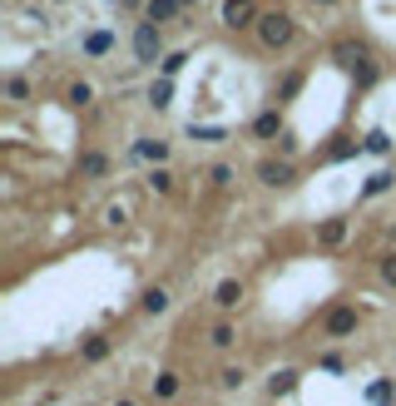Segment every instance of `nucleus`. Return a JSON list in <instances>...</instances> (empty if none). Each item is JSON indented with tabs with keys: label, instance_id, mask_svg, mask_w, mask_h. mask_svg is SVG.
<instances>
[{
	"label": "nucleus",
	"instance_id": "obj_1",
	"mask_svg": "<svg viewBox=\"0 0 396 406\" xmlns=\"http://www.w3.org/2000/svg\"><path fill=\"white\" fill-rule=\"evenodd\" d=\"M253 30H258V40H263L268 50H283V45H293L297 20L288 15V10H268V15H263V20H258Z\"/></svg>",
	"mask_w": 396,
	"mask_h": 406
},
{
	"label": "nucleus",
	"instance_id": "obj_2",
	"mask_svg": "<svg viewBox=\"0 0 396 406\" xmlns=\"http://www.w3.org/2000/svg\"><path fill=\"white\" fill-rule=\"evenodd\" d=\"M129 45H134V60H139V65H159V60H164V30H159V25H149V20H139V25H134Z\"/></svg>",
	"mask_w": 396,
	"mask_h": 406
},
{
	"label": "nucleus",
	"instance_id": "obj_3",
	"mask_svg": "<svg viewBox=\"0 0 396 406\" xmlns=\"http://www.w3.org/2000/svg\"><path fill=\"white\" fill-rule=\"evenodd\" d=\"M258 184H263V189H293L297 174H293L288 159H263V164H258Z\"/></svg>",
	"mask_w": 396,
	"mask_h": 406
},
{
	"label": "nucleus",
	"instance_id": "obj_4",
	"mask_svg": "<svg viewBox=\"0 0 396 406\" xmlns=\"http://www.w3.org/2000/svg\"><path fill=\"white\" fill-rule=\"evenodd\" d=\"M357 322H362V317H357V307L337 303L327 317H322V337H352V332H357Z\"/></svg>",
	"mask_w": 396,
	"mask_h": 406
},
{
	"label": "nucleus",
	"instance_id": "obj_5",
	"mask_svg": "<svg viewBox=\"0 0 396 406\" xmlns=\"http://www.w3.org/2000/svg\"><path fill=\"white\" fill-rule=\"evenodd\" d=\"M263 15H258V5L253 0H223V25L228 30H248V25H258Z\"/></svg>",
	"mask_w": 396,
	"mask_h": 406
},
{
	"label": "nucleus",
	"instance_id": "obj_6",
	"mask_svg": "<svg viewBox=\"0 0 396 406\" xmlns=\"http://www.w3.org/2000/svg\"><path fill=\"white\" fill-rule=\"evenodd\" d=\"M332 60H337L342 70H362V65L372 60V50H367L362 40H337V45H332Z\"/></svg>",
	"mask_w": 396,
	"mask_h": 406
},
{
	"label": "nucleus",
	"instance_id": "obj_7",
	"mask_svg": "<svg viewBox=\"0 0 396 406\" xmlns=\"http://www.w3.org/2000/svg\"><path fill=\"white\" fill-rule=\"evenodd\" d=\"M347 233H352V223H347L342 213H332V218H322V223H317V243H322V248H342V243H347Z\"/></svg>",
	"mask_w": 396,
	"mask_h": 406
},
{
	"label": "nucleus",
	"instance_id": "obj_8",
	"mask_svg": "<svg viewBox=\"0 0 396 406\" xmlns=\"http://www.w3.org/2000/svg\"><path fill=\"white\" fill-rule=\"evenodd\" d=\"M238 303H243V283H238V278H223V283L213 288V307H218V312H233Z\"/></svg>",
	"mask_w": 396,
	"mask_h": 406
},
{
	"label": "nucleus",
	"instance_id": "obj_9",
	"mask_svg": "<svg viewBox=\"0 0 396 406\" xmlns=\"http://www.w3.org/2000/svg\"><path fill=\"white\" fill-rule=\"evenodd\" d=\"M75 169H80L85 179H104V174H109V154H99V149H80Z\"/></svg>",
	"mask_w": 396,
	"mask_h": 406
},
{
	"label": "nucleus",
	"instance_id": "obj_10",
	"mask_svg": "<svg viewBox=\"0 0 396 406\" xmlns=\"http://www.w3.org/2000/svg\"><path fill=\"white\" fill-rule=\"evenodd\" d=\"M253 134L258 139H283L288 129H283V109H263L258 119H253Z\"/></svg>",
	"mask_w": 396,
	"mask_h": 406
},
{
	"label": "nucleus",
	"instance_id": "obj_11",
	"mask_svg": "<svg viewBox=\"0 0 396 406\" xmlns=\"http://www.w3.org/2000/svg\"><path fill=\"white\" fill-rule=\"evenodd\" d=\"M134 159H149L154 169H164V159H169V144H164V139H134Z\"/></svg>",
	"mask_w": 396,
	"mask_h": 406
},
{
	"label": "nucleus",
	"instance_id": "obj_12",
	"mask_svg": "<svg viewBox=\"0 0 396 406\" xmlns=\"http://www.w3.org/2000/svg\"><path fill=\"white\" fill-rule=\"evenodd\" d=\"M179 10H184V5H179V0H149V5H144V20H149V25H159V30H164V25H169V20H174V15H179Z\"/></svg>",
	"mask_w": 396,
	"mask_h": 406
},
{
	"label": "nucleus",
	"instance_id": "obj_13",
	"mask_svg": "<svg viewBox=\"0 0 396 406\" xmlns=\"http://www.w3.org/2000/svg\"><path fill=\"white\" fill-rule=\"evenodd\" d=\"M109 347H114V342H109L104 332H90V337L80 342V362H104V357H109Z\"/></svg>",
	"mask_w": 396,
	"mask_h": 406
},
{
	"label": "nucleus",
	"instance_id": "obj_14",
	"mask_svg": "<svg viewBox=\"0 0 396 406\" xmlns=\"http://www.w3.org/2000/svg\"><path fill=\"white\" fill-rule=\"evenodd\" d=\"M80 45H85V55H90V60H99V55H109V50H114V35H109V30H90Z\"/></svg>",
	"mask_w": 396,
	"mask_h": 406
},
{
	"label": "nucleus",
	"instance_id": "obj_15",
	"mask_svg": "<svg viewBox=\"0 0 396 406\" xmlns=\"http://www.w3.org/2000/svg\"><path fill=\"white\" fill-rule=\"evenodd\" d=\"M149 392H154V402H174V397H179V377H174V372H159V377L149 382Z\"/></svg>",
	"mask_w": 396,
	"mask_h": 406
},
{
	"label": "nucleus",
	"instance_id": "obj_16",
	"mask_svg": "<svg viewBox=\"0 0 396 406\" xmlns=\"http://www.w3.org/2000/svg\"><path fill=\"white\" fill-rule=\"evenodd\" d=\"M268 392H273V397H288V392H297V372H293V367L273 372V377H268Z\"/></svg>",
	"mask_w": 396,
	"mask_h": 406
},
{
	"label": "nucleus",
	"instance_id": "obj_17",
	"mask_svg": "<svg viewBox=\"0 0 396 406\" xmlns=\"http://www.w3.org/2000/svg\"><path fill=\"white\" fill-rule=\"evenodd\" d=\"M189 139H198V144H223V139H228V134H223V129H218V124H189Z\"/></svg>",
	"mask_w": 396,
	"mask_h": 406
},
{
	"label": "nucleus",
	"instance_id": "obj_18",
	"mask_svg": "<svg viewBox=\"0 0 396 406\" xmlns=\"http://www.w3.org/2000/svg\"><path fill=\"white\" fill-rule=\"evenodd\" d=\"M149 104H154V109H169V104H174V80H154V85H149Z\"/></svg>",
	"mask_w": 396,
	"mask_h": 406
},
{
	"label": "nucleus",
	"instance_id": "obj_19",
	"mask_svg": "<svg viewBox=\"0 0 396 406\" xmlns=\"http://www.w3.org/2000/svg\"><path fill=\"white\" fill-rule=\"evenodd\" d=\"M184 65H189V55H184V50H169V55L159 60V80H174Z\"/></svg>",
	"mask_w": 396,
	"mask_h": 406
},
{
	"label": "nucleus",
	"instance_id": "obj_20",
	"mask_svg": "<svg viewBox=\"0 0 396 406\" xmlns=\"http://www.w3.org/2000/svg\"><path fill=\"white\" fill-rule=\"evenodd\" d=\"M396 179L392 174H387V169H377V174H372V179H367V184H362V199H377V194H387V189H392Z\"/></svg>",
	"mask_w": 396,
	"mask_h": 406
},
{
	"label": "nucleus",
	"instance_id": "obj_21",
	"mask_svg": "<svg viewBox=\"0 0 396 406\" xmlns=\"http://www.w3.org/2000/svg\"><path fill=\"white\" fill-rule=\"evenodd\" d=\"M169 303H174V298H169L164 288H149V293H144V312H149V317H159V312H169Z\"/></svg>",
	"mask_w": 396,
	"mask_h": 406
},
{
	"label": "nucleus",
	"instance_id": "obj_22",
	"mask_svg": "<svg viewBox=\"0 0 396 406\" xmlns=\"http://www.w3.org/2000/svg\"><path fill=\"white\" fill-rule=\"evenodd\" d=\"M144 184H149L154 194H174V174H169V169H149V174H144Z\"/></svg>",
	"mask_w": 396,
	"mask_h": 406
},
{
	"label": "nucleus",
	"instance_id": "obj_23",
	"mask_svg": "<svg viewBox=\"0 0 396 406\" xmlns=\"http://www.w3.org/2000/svg\"><path fill=\"white\" fill-rule=\"evenodd\" d=\"M362 149H367V154H387V149H392V134H387V129H372V134L362 139Z\"/></svg>",
	"mask_w": 396,
	"mask_h": 406
},
{
	"label": "nucleus",
	"instance_id": "obj_24",
	"mask_svg": "<svg viewBox=\"0 0 396 406\" xmlns=\"http://www.w3.org/2000/svg\"><path fill=\"white\" fill-rule=\"evenodd\" d=\"M65 100L75 104V109H85V104L95 100V90H90V85H85V80H75V85H70V90H65Z\"/></svg>",
	"mask_w": 396,
	"mask_h": 406
},
{
	"label": "nucleus",
	"instance_id": "obj_25",
	"mask_svg": "<svg viewBox=\"0 0 396 406\" xmlns=\"http://www.w3.org/2000/svg\"><path fill=\"white\" fill-rule=\"evenodd\" d=\"M297 90H302V70H288V75H283V85H278V100L288 104Z\"/></svg>",
	"mask_w": 396,
	"mask_h": 406
},
{
	"label": "nucleus",
	"instance_id": "obj_26",
	"mask_svg": "<svg viewBox=\"0 0 396 406\" xmlns=\"http://www.w3.org/2000/svg\"><path fill=\"white\" fill-rule=\"evenodd\" d=\"M352 154H362L357 139H337V144H327V159H352Z\"/></svg>",
	"mask_w": 396,
	"mask_h": 406
},
{
	"label": "nucleus",
	"instance_id": "obj_27",
	"mask_svg": "<svg viewBox=\"0 0 396 406\" xmlns=\"http://www.w3.org/2000/svg\"><path fill=\"white\" fill-rule=\"evenodd\" d=\"M208 342H213V347H233V342H238V332H233V322H218V327L208 332Z\"/></svg>",
	"mask_w": 396,
	"mask_h": 406
},
{
	"label": "nucleus",
	"instance_id": "obj_28",
	"mask_svg": "<svg viewBox=\"0 0 396 406\" xmlns=\"http://www.w3.org/2000/svg\"><path fill=\"white\" fill-rule=\"evenodd\" d=\"M352 80H357V90H372L377 85V60H367L362 70H352Z\"/></svg>",
	"mask_w": 396,
	"mask_h": 406
},
{
	"label": "nucleus",
	"instance_id": "obj_29",
	"mask_svg": "<svg viewBox=\"0 0 396 406\" xmlns=\"http://www.w3.org/2000/svg\"><path fill=\"white\" fill-rule=\"evenodd\" d=\"M5 95H10L15 104H25V100H30V85H25L20 75H10V80H5Z\"/></svg>",
	"mask_w": 396,
	"mask_h": 406
},
{
	"label": "nucleus",
	"instance_id": "obj_30",
	"mask_svg": "<svg viewBox=\"0 0 396 406\" xmlns=\"http://www.w3.org/2000/svg\"><path fill=\"white\" fill-rule=\"evenodd\" d=\"M392 392H396L392 382H372V392H367V402H372V406H387V402H392Z\"/></svg>",
	"mask_w": 396,
	"mask_h": 406
},
{
	"label": "nucleus",
	"instance_id": "obj_31",
	"mask_svg": "<svg viewBox=\"0 0 396 406\" xmlns=\"http://www.w3.org/2000/svg\"><path fill=\"white\" fill-rule=\"evenodd\" d=\"M208 184H213V189H228V184H233V169H228V164H213V169H208Z\"/></svg>",
	"mask_w": 396,
	"mask_h": 406
},
{
	"label": "nucleus",
	"instance_id": "obj_32",
	"mask_svg": "<svg viewBox=\"0 0 396 406\" xmlns=\"http://www.w3.org/2000/svg\"><path fill=\"white\" fill-rule=\"evenodd\" d=\"M243 382H248V372H243V367H223V387H228V392H238Z\"/></svg>",
	"mask_w": 396,
	"mask_h": 406
},
{
	"label": "nucleus",
	"instance_id": "obj_33",
	"mask_svg": "<svg viewBox=\"0 0 396 406\" xmlns=\"http://www.w3.org/2000/svg\"><path fill=\"white\" fill-rule=\"evenodd\" d=\"M382 283H387V288H396V253H387V258H382Z\"/></svg>",
	"mask_w": 396,
	"mask_h": 406
},
{
	"label": "nucleus",
	"instance_id": "obj_34",
	"mask_svg": "<svg viewBox=\"0 0 396 406\" xmlns=\"http://www.w3.org/2000/svg\"><path fill=\"white\" fill-rule=\"evenodd\" d=\"M278 154H283V159H293V154H297V139H293V134H283V139H278Z\"/></svg>",
	"mask_w": 396,
	"mask_h": 406
},
{
	"label": "nucleus",
	"instance_id": "obj_35",
	"mask_svg": "<svg viewBox=\"0 0 396 406\" xmlns=\"http://www.w3.org/2000/svg\"><path fill=\"white\" fill-rule=\"evenodd\" d=\"M114 406H139V402H129V397H124V402H114Z\"/></svg>",
	"mask_w": 396,
	"mask_h": 406
},
{
	"label": "nucleus",
	"instance_id": "obj_36",
	"mask_svg": "<svg viewBox=\"0 0 396 406\" xmlns=\"http://www.w3.org/2000/svg\"><path fill=\"white\" fill-rule=\"evenodd\" d=\"M317 5H342V0H317Z\"/></svg>",
	"mask_w": 396,
	"mask_h": 406
},
{
	"label": "nucleus",
	"instance_id": "obj_37",
	"mask_svg": "<svg viewBox=\"0 0 396 406\" xmlns=\"http://www.w3.org/2000/svg\"><path fill=\"white\" fill-rule=\"evenodd\" d=\"M179 5H184V10H189V5H198V0H179Z\"/></svg>",
	"mask_w": 396,
	"mask_h": 406
}]
</instances>
